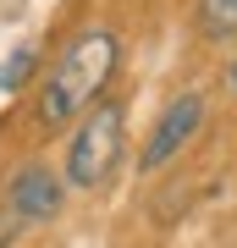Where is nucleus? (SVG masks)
<instances>
[{"mask_svg":"<svg viewBox=\"0 0 237 248\" xmlns=\"http://www.w3.org/2000/svg\"><path fill=\"white\" fill-rule=\"evenodd\" d=\"M22 226H28V221H22V215H17V210H11V204H6V210H0V248H6L11 237H17V232H22Z\"/></svg>","mask_w":237,"mask_h":248,"instance_id":"0eeeda50","label":"nucleus"},{"mask_svg":"<svg viewBox=\"0 0 237 248\" xmlns=\"http://www.w3.org/2000/svg\"><path fill=\"white\" fill-rule=\"evenodd\" d=\"M116 61H122V39L111 28H83L55 55V66L39 83V105H33L39 133H61L66 122H78V116L94 110L99 94H105V83H111V72H116Z\"/></svg>","mask_w":237,"mask_h":248,"instance_id":"f257e3e1","label":"nucleus"},{"mask_svg":"<svg viewBox=\"0 0 237 248\" xmlns=\"http://www.w3.org/2000/svg\"><path fill=\"white\" fill-rule=\"evenodd\" d=\"M33 66H39V50H33V45L11 50L6 61H0V89H6V94H11V89H22V83L33 78Z\"/></svg>","mask_w":237,"mask_h":248,"instance_id":"39448f33","label":"nucleus"},{"mask_svg":"<svg viewBox=\"0 0 237 248\" xmlns=\"http://www.w3.org/2000/svg\"><path fill=\"white\" fill-rule=\"evenodd\" d=\"M6 204L22 215V221H55L61 215V204H66V177L55 166H44V160H33V166H22L17 177H11L6 187Z\"/></svg>","mask_w":237,"mask_h":248,"instance_id":"20e7f679","label":"nucleus"},{"mask_svg":"<svg viewBox=\"0 0 237 248\" xmlns=\"http://www.w3.org/2000/svg\"><path fill=\"white\" fill-rule=\"evenodd\" d=\"M199 17H204V33L232 39L237 33V0H199Z\"/></svg>","mask_w":237,"mask_h":248,"instance_id":"423d86ee","label":"nucleus"},{"mask_svg":"<svg viewBox=\"0 0 237 248\" xmlns=\"http://www.w3.org/2000/svg\"><path fill=\"white\" fill-rule=\"evenodd\" d=\"M226 78H232V94H237V55H232V72H226Z\"/></svg>","mask_w":237,"mask_h":248,"instance_id":"6e6552de","label":"nucleus"},{"mask_svg":"<svg viewBox=\"0 0 237 248\" xmlns=\"http://www.w3.org/2000/svg\"><path fill=\"white\" fill-rule=\"evenodd\" d=\"M204 94L199 89H188V94H176L166 110H160V122H155V133H149V143H143V155H138V166L143 171H160V166H171L176 155L188 149V143L199 138V127H204Z\"/></svg>","mask_w":237,"mask_h":248,"instance_id":"7ed1b4c3","label":"nucleus"},{"mask_svg":"<svg viewBox=\"0 0 237 248\" xmlns=\"http://www.w3.org/2000/svg\"><path fill=\"white\" fill-rule=\"evenodd\" d=\"M122 143H127V110L116 99H99L66 143V187H83V193L99 187L122 160Z\"/></svg>","mask_w":237,"mask_h":248,"instance_id":"f03ea898","label":"nucleus"}]
</instances>
